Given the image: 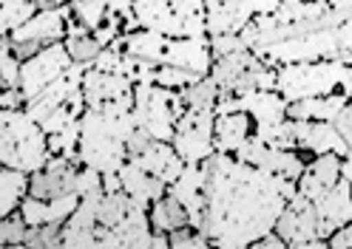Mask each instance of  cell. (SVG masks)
<instances>
[{
    "label": "cell",
    "mask_w": 352,
    "mask_h": 249,
    "mask_svg": "<svg viewBox=\"0 0 352 249\" xmlns=\"http://www.w3.org/2000/svg\"><path fill=\"white\" fill-rule=\"evenodd\" d=\"M205 167V224L202 235L213 249H245L276 230L296 181L270 176L239 158L213 153Z\"/></svg>",
    "instance_id": "6da1fadb"
},
{
    "label": "cell",
    "mask_w": 352,
    "mask_h": 249,
    "mask_svg": "<svg viewBox=\"0 0 352 249\" xmlns=\"http://www.w3.org/2000/svg\"><path fill=\"white\" fill-rule=\"evenodd\" d=\"M148 210L120 193L94 190L63 224V249H157Z\"/></svg>",
    "instance_id": "7a4b0ae2"
},
{
    "label": "cell",
    "mask_w": 352,
    "mask_h": 249,
    "mask_svg": "<svg viewBox=\"0 0 352 249\" xmlns=\"http://www.w3.org/2000/svg\"><path fill=\"white\" fill-rule=\"evenodd\" d=\"M137 130L134 117H111L102 110H88L80 117L77 162L97 173H117L128 162V136Z\"/></svg>",
    "instance_id": "3957f363"
},
{
    "label": "cell",
    "mask_w": 352,
    "mask_h": 249,
    "mask_svg": "<svg viewBox=\"0 0 352 249\" xmlns=\"http://www.w3.org/2000/svg\"><path fill=\"white\" fill-rule=\"evenodd\" d=\"M125 54L153 62V65H170L182 68V71H193L199 77H208L213 68V54L208 37H188V40H173L157 32L137 29L125 34Z\"/></svg>",
    "instance_id": "277c9868"
},
{
    "label": "cell",
    "mask_w": 352,
    "mask_h": 249,
    "mask_svg": "<svg viewBox=\"0 0 352 249\" xmlns=\"http://www.w3.org/2000/svg\"><path fill=\"white\" fill-rule=\"evenodd\" d=\"M276 91L287 99H313L329 94L352 97V65L341 60H318V62H290L276 68Z\"/></svg>",
    "instance_id": "5b68a950"
},
{
    "label": "cell",
    "mask_w": 352,
    "mask_h": 249,
    "mask_svg": "<svg viewBox=\"0 0 352 249\" xmlns=\"http://www.w3.org/2000/svg\"><path fill=\"white\" fill-rule=\"evenodd\" d=\"M49 158V136L23 108L0 110V165L32 176Z\"/></svg>",
    "instance_id": "8992f818"
},
{
    "label": "cell",
    "mask_w": 352,
    "mask_h": 249,
    "mask_svg": "<svg viewBox=\"0 0 352 249\" xmlns=\"http://www.w3.org/2000/svg\"><path fill=\"white\" fill-rule=\"evenodd\" d=\"M137 26L173 40L208 37L205 0H131Z\"/></svg>",
    "instance_id": "52a82bcc"
},
{
    "label": "cell",
    "mask_w": 352,
    "mask_h": 249,
    "mask_svg": "<svg viewBox=\"0 0 352 249\" xmlns=\"http://www.w3.org/2000/svg\"><path fill=\"white\" fill-rule=\"evenodd\" d=\"M185 102L179 97V91H170L153 82H134V125L145 130L151 139L157 142H170L176 122L185 113Z\"/></svg>",
    "instance_id": "ba28073f"
},
{
    "label": "cell",
    "mask_w": 352,
    "mask_h": 249,
    "mask_svg": "<svg viewBox=\"0 0 352 249\" xmlns=\"http://www.w3.org/2000/svg\"><path fill=\"white\" fill-rule=\"evenodd\" d=\"M210 77L219 85V99L250 94V91H276V68L258 60L250 49L213 60Z\"/></svg>",
    "instance_id": "9c48e42d"
},
{
    "label": "cell",
    "mask_w": 352,
    "mask_h": 249,
    "mask_svg": "<svg viewBox=\"0 0 352 249\" xmlns=\"http://www.w3.org/2000/svg\"><path fill=\"white\" fill-rule=\"evenodd\" d=\"M82 97L88 110L125 117L134 110V82L122 74H105L97 68H88L82 77Z\"/></svg>",
    "instance_id": "30bf717a"
},
{
    "label": "cell",
    "mask_w": 352,
    "mask_h": 249,
    "mask_svg": "<svg viewBox=\"0 0 352 249\" xmlns=\"http://www.w3.org/2000/svg\"><path fill=\"white\" fill-rule=\"evenodd\" d=\"M213 122L216 113L213 110H193L188 108L173 130V150L179 153L185 165H202L216 153L213 147Z\"/></svg>",
    "instance_id": "8fae6325"
},
{
    "label": "cell",
    "mask_w": 352,
    "mask_h": 249,
    "mask_svg": "<svg viewBox=\"0 0 352 249\" xmlns=\"http://www.w3.org/2000/svg\"><path fill=\"white\" fill-rule=\"evenodd\" d=\"M233 158H239L241 165L258 167V170L270 173V176L287 178V181H298L301 173H304V167H307V158L298 150H276V147H267L256 133L233 153Z\"/></svg>",
    "instance_id": "7c38bea8"
},
{
    "label": "cell",
    "mask_w": 352,
    "mask_h": 249,
    "mask_svg": "<svg viewBox=\"0 0 352 249\" xmlns=\"http://www.w3.org/2000/svg\"><path fill=\"white\" fill-rule=\"evenodd\" d=\"M72 65V57L65 51L63 43H54L49 49H43L32 60L20 62V94L23 99H34L43 88H49L54 80H60Z\"/></svg>",
    "instance_id": "4fadbf2b"
},
{
    "label": "cell",
    "mask_w": 352,
    "mask_h": 249,
    "mask_svg": "<svg viewBox=\"0 0 352 249\" xmlns=\"http://www.w3.org/2000/svg\"><path fill=\"white\" fill-rule=\"evenodd\" d=\"M77 162L65 156H52L46 167H40L29 176V195L40 201H54L65 195H77V176H80Z\"/></svg>",
    "instance_id": "5bb4252c"
},
{
    "label": "cell",
    "mask_w": 352,
    "mask_h": 249,
    "mask_svg": "<svg viewBox=\"0 0 352 249\" xmlns=\"http://www.w3.org/2000/svg\"><path fill=\"white\" fill-rule=\"evenodd\" d=\"M284 244H307V241H318L321 238V226H318V213L313 207L310 198H304L298 190L296 195L284 204V210L276 221L273 230ZM324 241V238H321Z\"/></svg>",
    "instance_id": "9a60e30c"
},
{
    "label": "cell",
    "mask_w": 352,
    "mask_h": 249,
    "mask_svg": "<svg viewBox=\"0 0 352 249\" xmlns=\"http://www.w3.org/2000/svg\"><path fill=\"white\" fill-rule=\"evenodd\" d=\"M293 122V136H296V150L310 162L313 156H324V153H336L341 158L349 156L341 133L336 130L333 122H301V119H290Z\"/></svg>",
    "instance_id": "2e32d148"
},
{
    "label": "cell",
    "mask_w": 352,
    "mask_h": 249,
    "mask_svg": "<svg viewBox=\"0 0 352 249\" xmlns=\"http://www.w3.org/2000/svg\"><path fill=\"white\" fill-rule=\"evenodd\" d=\"M72 20V6H57L49 12H37L32 20H26L20 29L9 34L12 43H40V45H54L65 40V26Z\"/></svg>",
    "instance_id": "e0dca14e"
},
{
    "label": "cell",
    "mask_w": 352,
    "mask_h": 249,
    "mask_svg": "<svg viewBox=\"0 0 352 249\" xmlns=\"http://www.w3.org/2000/svg\"><path fill=\"white\" fill-rule=\"evenodd\" d=\"M253 9L248 0H205V32L208 37L239 34L253 23Z\"/></svg>",
    "instance_id": "ac0fdd59"
},
{
    "label": "cell",
    "mask_w": 352,
    "mask_h": 249,
    "mask_svg": "<svg viewBox=\"0 0 352 249\" xmlns=\"http://www.w3.org/2000/svg\"><path fill=\"white\" fill-rule=\"evenodd\" d=\"M128 162L142 167L145 173H151L153 178H160L162 185H168V187L185 170V162L179 158V153L173 150V145L170 142H157V139H151L145 147H140L137 153H131Z\"/></svg>",
    "instance_id": "d6986e66"
},
{
    "label": "cell",
    "mask_w": 352,
    "mask_h": 249,
    "mask_svg": "<svg viewBox=\"0 0 352 249\" xmlns=\"http://www.w3.org/2000/svg\"><path fill=\"white\" fill-rule=\"evenodd\" d=\"M168 193L185 207L193 230L202 233V224H205V167L202 165H185L182 176L168 187Z\"/></svg>",
    "instance_id": "ffe728a7"
},
{
    "label": "cell",
    "mask_w": 352,
    "mask_h": 249,
    "mask_svg": "<svg viewBox=\"0 0 352 249\" xmlns=\"http://www.w3.org/2000/svg\"><path fill=\"white\" fill-rule=\"evenodd\" d=\"M313 207L318 213L321 238L327 241L336 230H341L344 224L352 221V185L341 178L333 190H327L321 198L313 201Z\"/></svg>",
    "instance_id": "44dd1931"
},
{
    "label": "cell",
    "mask_w": 352,
    "mask_h": 249,
    "mask_svg": "<svg viewBox=\"0 0 352 249\" xmlns=\"http://www.w3.org/2000/svg\"><path fill=\"white\" fill-rule=\"evenodd\" d=\"M341 181V156L336 153H324V156H313L307 162L301 178L296 181V190L304 195V198H321L327 190H333Z\"/></svg>",
    "instance_id": "7402d4cb"
},
{
    "label": "cell",
    "mask_w": 352,
    "mask_h": 249,
    "mask_svg": "<svg viewBox=\"0 0 352 249\" xmlns=\"http://www.w3.org/2000/svg\"><path fill=\"white\" fill-rule=\"evenodd\" d=\"M253 136V119L245 110H233V113H219L213 122V147L216 153L233 156L241 145Z\"/></svg>",
    "instance_id": "603a6c76"
},
{
    "label": "cell",
    "mask_w": 352,
    "mask_h": 249,
    "mask_svg": "<svg viewBox=\"0 0 352 249\" xmlns=\"http://www.w3.org/2000/svg\"><path fill=\"white\" fill-rule=\"evenodd\" d=\"M117 176H120V187H122V193L128 195V198H134L140 207H151L153 201H160L165 193H168V185H162L160 178H153L151 173H145L142 167H137V165H131V162H125L120 170H117Z\"/></svg>",
    "instance_id": "cb8c5ba5"
},
{
    "label": "cell",
    "mask_w": 352,
    "mask_h": 249,
    "mask_svg": "<svg viewBox=\"0 0 352 249\" xmlns=\"http://www.w3.org/2000/svg\"><path fill=\"white\" fill-rule=\"evenodd\" d=\"M80 195H65V198H54V201H40L26 195L20 201V215L29 226H43V224H65L69 215L77 210Z\"/></svg>",
    "instance_id": "d4e9b609"
},
{
    "label": "cell",
    "mask_w": 352,
    "mask_h": 249,
    "mask_svg": "<svg viewBox=\"0 0 352 249\" xmlns=\"http://www.w3.org/2000/svg\"><path fill=\"white\" fill-rule=\"evenodd\" d=\"M349 94H329V97H313V99H298L287 105V119H301V122H333L338 110L349 102Z\"/></svg>",
    "instance_id": "484cf974"
},
{
    "label": "cell",
    "mask_w": 352,
    "mask_h": 249,
    "mask_svg": "<svg viewBox=\"0 0 352 249\" xmlns=\"http://www.w3.org/2000/svg\"><path fill=\"white\" fill-rule=\"evenodd\" d=\"M148 221L153 226V233H162V235H170L182 226H190V218L185 213V207L176 201L170 193H165L160 201H153L148 207Z\"/></svg>",
    "instance_id": "4316f807"
},
{
    "label": "cell",
    "mask_w": 352,
    "mask_h": 249,
    "mask_svg": "<svg viewBox=\"0 0 352 249\" xmlns=\"http://www.w3.org/2000/svg\"><path fill=\"white\" fill-rule=\"evenodd\" d=\"M63 45H65V51H69L72 62H80V65H85V68H91L94 60H97L100 51H102V45L94 40V34L85 32L82 26H77L74 20H69V26H65V40H63Z\"/></svg>",
    "instance_id": "83f0119b"
},
{
    "label": "cell",
    "mask_w": 352,
    "mask_h": 249,
    "mask_svg": "<svg viewBox=\"0 0 352 249\" xmlns=\"http://www.w3.org/2000/svg\"><path fill=\"white\" fill-rule=\"evenodd\" d=\"M29 195V176L0 165V221L20 210V201Z\"/></svg>",
    "instance_id": "f1b7e54d"
},
{
    "label": "cell",
    "mask_w": 352,
    "mask_h": 249,
    "mask_svg": "<svg viewBox=\"0 0 352 249\" xmlns=\"http://www.w3.org/2000/svg\"><path fill=\"white\" fill-rule=\"evenodd\" d=\"M37 14L34 0H0V37H9Z\"/></svg>",
    "instance_id": "f546056e"
},
{
    "label": "cell",
    "mask_w": 352,
    "mask_h": 249,
    "mask_svg": "<svg viewBox=\"0 0 352 249\" xmlns=\"http://www.w3.org/2000/svg\"><path fill=\"white\" fill-rule=\"evenodd\" d=\"M179 97H182L185 108H193V110H213L216 102H219V85H216L213 77L208 74V77H202L199 82L182 88Z\"/></svg>",
    "instance_id": "4dcf8cb0"
},
{
    "label": "cell",
    "mask_w": 352,
    "mask_h": 249,
    "mask_svg": "<svg viewBox=\"0 0 352 249\" xmlns=\"http://www.w3.org/2000/svg\"><path fill=\"white\" fill-rule=\"evenodd\" d=\"M72 20L85 32H97L108 17V0H72Z\"/></svg>",
    "instance_id": "1f68e13d"
},
{
    "label": "cell",
    "mask_w": 352,
    "mask_h": 249,
    "mask_svg": "<svg viewBox=\"0 0 352 249\" xmlns=\"http://www.w3.org/2000/svg\"><path fill=\"white\" fill-rule=\"evenodd\" d=\"M23 246H29V249H63V224L29 226Z\"/></svg>",
    "instance_id": "d6a6232c"
},
{
    "label": "cell",
    "mask_w": 352,
    "mask_h": 249,
    "mask_svg": "<svg viewBox=\"0 0 352 249\" xmlns=\"http://www.w3.org/2000/svg\"><path fill=\"white\" fill-rule=\"evenodd\" d=\"M26 233H29V224L23 221L20 210H14L12 215H6L0 221V246H17L26 241Z\"/></svg>",
    "instance_id": "836d02e7"
},
{
    "label": "cell",
    "mask_w": 352,
    "mask_h": 249,
    "mask_svg": "<svg viewBox=\"0 0 352 249\" xmlns=\"http://www.w3.org/2000/svg\"><path fill=\"white\" fill-rule=\"evenodd\" d=\"M168 249H213V244L193 226H182L168 235Z\"/></svg>",
    "instance_id": "e575fe53"
},
{
    "label": "cell",
    "mask_w": 352,
    "mask_h": 249,
    "mask_svg": "<svg viewBox=\"0 0 352 249\" xmlns=\"http://www.w3.org/2000/svg\"><path fill=\"white\" fill-rule=\"evenodd\" d=\"M208 43H210V54H213V60H219V57H228V54H233V51H245V49H248L245 40H241V34L208 37Z\"/></svg>",
    "instance_id": "d590c367"
},
{
    "label": "cell",
    "mask_w": 352,
    "mask_h": 249,
    "mask_svg": "<svg viewBox=\"0 0 352 249\" xmlns=\"http://www.w3.org/2000/svg\"><path fill=\"white\" fill-rule=\"evenodd\" d=\"M333 125H336V130L341 133V139H344V145H346V150H349V156H352V99L338 110V117L333 119Z\"/></svg>",
    "instance_id": "8d00e7d4"
},
{
    "label": "cell",
    "mask_w": 352,
    "mask_h": 249,
    "mask_svg": "<svg viewBox=\"0 0 352 249\" xmlns=\"http://www.w3.org/2000/svg\"><path fill=\"white\" fill-rule=\"evenodd\" d=\"M250 9L256 17H267V14H276L281 9H287L293 3H301V0H248Z\"/></svg>",
    "instance_id": "74e56055"
},
{
    "label": "cell",
    "mask_w": 352,
    "mask_h": 249,
    "mask_svg": "<svg viewBox=\"0 0 352 249\" xmlns=\"http://www.w3.org/2000/svg\"><path fill=\"white\" fill-rule=\"evenodd\" d=\"M327 244H329V249H352V221L344 224L341 230H336L333 235H329Z\"/></svg>",
    "instance_id": "f35d334b"
},
{
    "label": "cell",
    "mask_w": 352,
    "mask_h": 249,
    "mask_svg": "<svg viewBox=\"0 0 352 249\" xmlns=\"http://www.w3.org/2000/svg\"><path fill=\"white\" fill-rule=\"evenodd\" d=\"M12 43V40H9ZM46 45H40V43H12V54L20 60V62H26V60H32L34 54H40Z\"/></svg>",
    "instance_id": "ab89813d"
},
{
    "label": "cell",
    "mask_w": 352,
    "mask_h": 249,
    "mask_svg": "<svg viewBox=\"0 0 352 249\" xmlns=\"http://www.w3.org/2000/svg\"><path fill=\"white\" fill-rule=\"evenodd\" d=\"M245 249H287V244H284L276 233H270V235H264V238L256 241V244H248Z\"/></svg>",
    "instance_id": "60d3db41"
},
{
    "label": "cell",
    "mask_w": 352,
    "mask_h": 249,
    "mask_svg": "<svg viewBox=\"0 0 352 249\" xmlns=\"http://www.w3.org/2000/svg\"><path fill=\"white\" fill-rule=\"evenodd\" d=\"M102 190L105 193H120V176L117 173H102Z\"/></svg>",
    "instance_id": "b9f144b4"
},
{
    "label": "cell",
    "mask_w": 352,
    "mask_h": 249,
    "mask_svg": "<svg viewBox=\"0 0 352 249\" xmlns=\"http://www.w3.org/2000/svg\"><path fill=\"white\" fill-rule=\"evenodd\" d=\"M287 249H329V244L327 241H307V244H290Z\"/></svg>",
    "instance_id": "7bdbcfd3"
},
{
    "label": "cell",
    "mask_w": 352,
    "mask_h": 249,
    "mask_svg": "<svg viewBox=\"0 0 352 249\" xmlns=\"http://www.w3.org/2000/svg\"><path fill=\"white\" fill-rule=\"evenodd\" d=\"M341 178H344V181H349V185H352V156L341 158Z\"/></svg>",
    "instance_id": "ee69618b"
},
{
    "label": "cell",
    "mask_w": 352,
    "mask_h": 249,
    "mask_svg": "<svg viewBox=\"0 0 352 249\" xmlns=\"http://www.w3.org/2000/svg\"><path fill=\"white\" fill-rule=\"evenodd\" d=\"M6 57H12V43H9V37H0V62Z\"/></svg>",
    "instance_id": "f6af8a7d"
},
{
    "label": "cell",
    "mask_w": 352,
    "mask_h": 249,
    "mask_svg": "<svg viewBox=\"0 0 352 249\" xmlns=\"http://www.w3.org/2000/svg\"><path fill=\"white\" fill-rule=\"evenodd\" d=\"M329 9H352V0H321Z\"/></svg>",
    "instance_id": "bcb514c9"
},
{
    "label": "cell",
    "mask_w": 352,
    "mask_h": 249,
    "mask_svg": "<svg viewBox=\"0 0 352 249\" xmlns=\"http://www.w3.org/2000/svg\"><path fill=\"white\" fill-rule=\"evenodd\" d=\"M0 249H29V246H23V244H17V246H0Z\"/></svg>",
    "instance_id": "7dc6e473"
},
{
    "label": "cell",
    "mask_w": 352,
    "mask_h": 249,
    "mask_svg": "<svg viewBox=\"0 0 352 249\" xmlns=\"http://www.w3.org/2000/svg\"><path fill=\"white\" fill-rule=\"evenodd\" d=\"M0 110H3V88H0Z\"/></svg>",
    "instance_id": "c3c4849f"
}]
</instances>
